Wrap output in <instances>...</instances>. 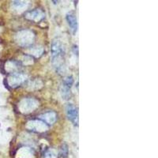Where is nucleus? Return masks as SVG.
I'll use <instances>...</instances> for the list:
<instances>
[{"label": "nucleus", "mask_w": 158, "mask_h": 158, "mask_svg": "<svg viewBox=\"0 0 158 158\" xmlns=\"http://www.w3.org/2000/svg\"><path fill=\"white\" fill-rule=\"evenodd\" d=\"M52 63L56 72L61 74L65 67V50L59 40L52 44Z\"/></svg>", "instance_id": "f257e3e1"}, {"label": "nucleus", "mask_w": 158, "mask_h": 158, "mask_svg": "<svg viewBox=\"0 0 158 158\" xmlns=\"http://www.w3.org/2000/svg\"><path fill=\"white\" fill-rule=\"evenodd\" d=\"M66 113L69 120L73 125L78 126V111L77 108L73 104H67L66 106Z\"/></svg>", "instance_id": "f03ea898"}, {"label": "nucleus", "mask_w": 158, "mask_h": 158, "mask_svg": "<svg viewBox=\"0 0 158 158\" xmlns=\"http://www.w3.org/2000/svg\"><path fill=\"white\" fill-rule=\"evenodd\" d=\"M25 17L27 19L30 20V21H35V22H39L40 20L44 19L45 17L44 13L40 10L35 9L33 10L28 11L25 15Z\"/></svg>", "instance_id": "7ed1b4c3"}, {"label": "nucleus", "mask_w": 158, "mask_h": 158, "mask_svg": "<svg viewBox=\"0 0 158 158\" xmlns=\"http://www.w3.org/2000/svg\"><path fill=\"white\" fill-rule=\"evenodd\" d=\"M66 18H67V22L68 23L69 27L70 28L72 33L75 34L77 31V19L76 15L73 11H71L67 14Z\"/></svg>", "instance_id": "20e7f679"}, {"label": "nucleus", "mask_w": 158, "mask_h": 158, "mask_svg": "<svg viewBox=\"0 0 158 158\" xmlns=\"http://www.w3.org/2000/svg\"><path fill=\"white\" fill-rule=\"evenodd\" d=\"M61 95L63 100L65 101H68L69 99L71 97V92H70V89L67 86H64L62 85L61 87Z\"/></svg>", "instance_id": "39448f33"}, {"label": "nucleus", "mask_w": 158, "mask_h": 158, "mask_svg": "<svg viewBox=\"0 0 158 158\" xmlns=\"http://www.w3.org/2000/svg\"><path fill=\"white\" fill-rule=\"evenodd\" d=\"M69 153V149H68V146L67 144H63L59 149V156H61L62 158H67L68 156Z\"/></svg>", "instance_id": "423d86ee"}, {"label": "nucleus", "mask_w": 158, "mask_h": 158, "mask_svg": "<svg viewBox=\"0 0 158 158\" xmlns=\"http://www.w3.org/2000/svg\"><path fill=\"white\" fill-rule=\"evenodd\" d=\"M74 84V78L72 76H67V77H65L64 79L63 80V85L64 86H67L68 88L71 89L72 85Z\"/></svg>", "instance_id": "0eeeda50"}, {"label": "nucleus", "mask_w": 158, "mask_h": 158, "mask_svg": "<svg viewBox=\"0 0 158 158\" xmlns=\"http://www.w3.org/2000/svg\"><path fill=\"white\" fill-rule=\"evenodd\" d=\"M57 153L52 149H47L44 153V158H57Z\"/></svg>", "instance_id": "6e6552de"}]
</instances>
